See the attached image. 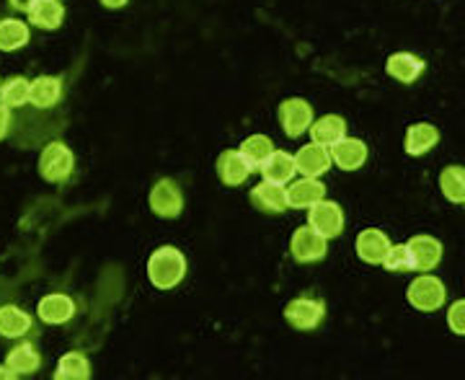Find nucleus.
<instances>
[{"label": "nucleus", "mask_w": 465, "mask_h": 380, "mask_svg": "<svg viewBox=\"0 0 465 380\" xmlns=\"http://www.w3.org/2000/svg\"><path fill=\"white\" fill-rule=\"evenodd\" d=\"M148 280L158 290H173L186 277V256L182 248L158 246L148 256Z\"/></svg>", "instance_id": "obj_1"}, {"label": "nucleus", "mask_w": 465, "mask_h": 380, "mask_svg": "<svg viewBox=\"0 0 465 380\" xmlns=\"http://www.w3.org/2000/svg\"><path fill=\"white\" fill-rule=\"evenodd\" d=\"M39 176L47 184H65L75 171V153L63 140H52L39 153Z\"/></svg>", "instance_id": "obj_2"}, {"label": "nucleus", "mask_w": 465, "mask_h": 380, "mask_svg": "<svg viewBox=\"0 0 465 380\" xmlns=\"http://www.w3.org/2000/svg\"><path fill=\"white\" fill-rule=\"evenodd\" d=\"M406 300L421 314H434L440 308H445L448 300V287L440 277H434L430 272H421L406 290Z\"/></svg>", "instance_id": "obj_3"}, {"label": "nucleus", "mask_w": 465, "mask_h": 380, "mask_svg": "<svg viewBox=\"0 0 465 380\" xmlns=\"http://www.w3.org/2000/svg\"><path fill=\"white\" fill-rule=\"evenodd\" d=\"M326 318V303L311 295L292 298L284 305V321L295 331H313L323 324Z\"/></svg>", "instance_id": "obj_4"}, {"label": "nucleus", "mask_w": 465, "mask_h": 380, "mask_svg": "<svg viewBox=\"0 0 465 380\" xmlns=\"http://www.w3.org/2000/svg\"><path fill=\"white\" fill-rule=\"evenodd\" d=\"M150 213L163 220H173L183 213V192L173 179H158L148 195Z\"/></svg>", "instance_id": "obj_5"}, {"label": "nucleus", "mask_w": 465, "mask_h": 380, "mask_svg": "<svg viewBox=\"0 0 465 380\" xmlns=\"http://www.w3.org/2000/svg\"><path fill=\"white\" fill-rule=\"evenodd\" d=\"M290 254H292V259L298 265H316V262H323L326 254H329V238H323L311 225H302L290 238Z\"/></svg>", "instance_id": "obj_6"}, {"label": "nucleus", "mask_w": 465, "mask_h": 380, "mask_svg": "<svg viewBox=\"0 0 465 380\" xmlns=\"http://www.w3.org/2000/svg\"><path fill=\"white\" fill-rule=\"evenodd\" d=\"M308 225L318 231L323 238H339L344 233V210L331 199H321L308 210Z\"/></svg>", "instance_id": "obj_7"}, {"label": "nucleus", "mask_w": 465, "mask_h": 380, "mask_svg": "<svg viewBox=\"0 0 465 380\" xmlns=\"http://www.w3.org/2000/svg\"><path fill=\"white\" fill-rule=\"evenodd\" d=\"M277 116H280V125H282L284 135L292 137V140H298L300 135L308 133L311 125H313V106L305 99L292 96V99H284L280 104Z\"/></svg>", "instance_id": "obj_8"}, {"label": "nucleus", "mask_w": 465, "mask_h": 380, "mask_svg": "<svg viewBox=\"0 0 465 380\" xmlns=\"http://www.w3.org/2000/svg\"><path fill=\"white\" fill-rule=\"evenodd\" d=\"M406 246H409L411 262H414V272H419V275L437 269L440 262H442V254H445L442 241L434 238V235H427V233H419L414 238H409Z\"/></svg>", "instance_id": "obj_9"}, {"label": "nucleus", "mask_w": 465, "mask_h": 380, "mask_svg": "<svg viewBox=\"0 0 465 380\" xmlns=\"http://www.w3.org/2000/svg\"><path fill=\"white\" fill-rule=\"evenodd\" d=\"M251 205L259 210V213H266V215H282L290 210V202H287V186L284 184L274 182H262L256 184L249 192Z\"/></svg>", "instance_id": "obj_10"}, {"label": "nucleus", "mask_w": 465, "mask_h": 380, "mask_svg": "<svg viewBox=\"0 0 465 380\" xmlns=\"http://www.w3.org/2000/svg\"><path fill=\"white\" fill-rule=\"evenodd\" d=\"M217 176H220V182L225 184V186H241V184L249 182V176L256 171L253 165L246 161V155L241 153V150H223L220 155H217Z\"/></svg>", "instance_id": "obj_11"}, {"label": "nucleus", "mask_w": 465, "mask_h": 380, "mask_svg": "<svg viewBox=\"0 0 465 380\" xmlns=\"http://www.w3.org/2000/svg\"><path fill=\"white\" fill-rule=\"evenodd\" d=\"M75 311H78L75 300L65 293H50L36 303V315L47 326H63L67 321H73Z\"/></svg>", "instance_id": "obj_12"}, {"label": "nucleus", "mask_w": 465, "mask_h": 380, "mask_svg": "<svg viewBox=\"0 0 465 380\" xmlns=\"http://www.w3.org/2000/svg\"><path fill=\"white\" fill-rule=\"evenodd\" d=\"M391 238H388V233H382L381 228H367L357 235V241H354V251H357V256L365 262V265L372 266H382L385 262V256H388V251H391Z\"/></svg>", "instance_id": "obj_13"}, {"label": "nucleus", "mask_w": 465, "mask_h": 380, "mask_svg": "<svg viewBox=\"0 0 465 380\" xmlns=\"http://www.w3.org/2000/svg\"><path fill=\"white\" fill-rule=\"evenodd\" d=\"M295 164H298L300 176H316V179H321L333 165L331 148H326V145L311 140L308 145H302L295 153Z\"/></svg>", "instance_id": "obj_14"}, {"label": "nucleus", "mask_w": 465, "mask_h": 380, "mask_svg": "<svg viewBox=\"0 0 465 380\" xmlns=\"http://www.w3.org/2000/svg\"><path fill=\"white\" fill-rule=\"evenodd\" d=\"M323 197H326V186L316 176H300V179H292L287 186L290 210H311Z\"/></svg>", "instance_id": "obj_15"}, {"label": "nucleus", "mask_w": 465, "mask_h": 380, "mask_svg": "<svg viewBox=\"0 0 465 380\" xmlns=\"http://www.w3.org/2000/svg\"><path fill=\"white\" fill-rule=\"evenodd\" d=\"M424 70H427V63L414 52H393L385 63V73L403 85H411V83L419 81L424 75Z\"/></svg>", "instance_id": "obj_16"}, {"label": "nucleus", "mask_w": 465, "mask_h": 380, "mask_svg": "<svg viewBox=\"0 0 465 380\" xmlns=\"http://www.w3.org/2000/svg\"><path fill=\"white\" fill-rule=\"evenodd\" d=\"M367 145L360 137H341L339 143L331 145L333 165H339L341 171H357L367 161Z\"/></svg>", "instance_id": "obj_17"}, {"label": "nucleus", "mask_w": 465, "mask_h": 380, "mask_svg": "<svg viewBox=\"0 0 465 380\" xmlns=\"http://www.w3.org/2000/svg\"><path fill=\"white\" fill-rule=\"evenodd\" d=\"M65 83L60 75H36L32 81V99L29 104L36 109H52L63 101Z\"/></svg>", "instance_id": "obj_18"}, {"label": "nucleus", "mask_w": 465, "mask_h": 380, "mask_svg": "<svg viewBox=\"0 0 465 380\" xmlns=\"http://www.w3.org/2000/svg\"><path fill=\"white\" fill-rule=\"evenodd\" d=\"M259 171H262V176H264L266 182L290 184L295 179V174H298V164H295V155L292 153L274 150L264 164L259 165Z\"/></svg>", "instance_id": "obj_19"}, {"label": "nucleus", "mask_w": 465, "mask_h": 380, "mask_svg": "<svg viewBox=\"0 0 465 380\" xmlns=\"http://www.w3.org/2000/svg\"><path fill=\"white\" fill-rule=\"evenodd\" d=\"M440 143V130L430 125V122H419V125H411L406 130V140H403V148L411 158H421L427 155L430 150L437 148Z\"/></svg>", "instance_id": "obj_20"}, {"label": "nucleus", "mask_w": 465, "mask_h": 380, "mask_svg": "<svg viewBox=\"0 0 465 380\" xmlns=\"http://www.w3.org/2000/svg\"><path fill=\"white\" fill-rule=\"evenodd\" d=\"M26 16H29V24H32L34 29L54 32L65 21V5L60 0H36V5Z\"/></svg>", "instance_id": "obj_21"}, {"label": "nucleus", "mask_w": 465, "mask_h": 380, "mask_svg": "<svg viewBox=\"0 0 465 380\" xmlns=\"http://www.w3.org/2000/svg\"><path fill=\"white\" fill-rule=\"evenodd\" d=\"M32 329V314H26L18 305H0V336L3 339H24Z\"/></svg>", "instance_id": "obj_22"}, {"label": "nucleus", "mask_w": 465, "mask_h": 380, "mask_svg": "<svg viewBox=\"0 0 465 380\" xmlns=\"http://www.w3.org/2000/svg\"><path fill=\"white\" fill-rule=\"evenodd\" d=\"M32 42V24L21 18H0V52H18Z\"/></svg>", "instance_id": "obj_23"}, {"label": "nucleus", "mask_w": 465, "mask_h": 380, "mask_svg": "<svg viewBox=\"0 0 465 380\" xmlns=\"http://www.w3.org/2000/svg\"><path fill=\"white\" fill-rule=\"evenodd\" d=\"M5 365L16 373V378H29L42 367V355L32 342H21L5 355Z\"/></svg>", "instance_id": "obj_24"}, {"label": "nucleus", "mask_w": 465, "mask_h": 380, "mask_svg": "<svg viewBox=\"0 0 465 380\" xmlns=\"http://www.w3.org/2000/svg\"><path fill=\"white\" fill-rule=\"evenodd\" d=\"M308 133H311L313 143H321V145L331 148L333 143L347 137V119L339 115H323L321 119H313Z\"/></svg>", "instance_id": "obj_25"}, {"label": "nucleus", "mask_w": 465, "mask_h": 380, "mask_svg": "<svg viewBox=\"0 0 465 380\" xmlns=\"http://www.w3.org/2000/svg\"><path fill=\"white\" fill-rule=\"evenodd\" d=\"M32 99V81L24 75H8L0 83V104H5L8 109H21Z\"/></svg>", "instance_id": "obj_26"}, {"label": "nucleus", "mask_w": 465, "mask_h": 380, "mask_svg": "<svg viewBox=\"0 0 465 380\" xmlns=\"http://www.w3.org/2000/svg\"><path fill=\"white\" fill-rule=\"evenodd\" d=\"M54 380H88L91 378V363L85 357L84 352H65L60 360H57V367L52 373Z\"/></svg>", "instance_id": "obj_27"}, {"label": "nucleus", "mask_w": 465, "mask_h": 380, "mask_svg": "<svg viewBox=\"0 0 465 380\" xmlns=\"http://www.w3.org/2000/svg\"><path fill=\"white\" fill-rule=\"evenodd\" d=\"M440 192L452 205H465V168L463 165H448L440 174Z\"/></svg>", "instance_id": "obj_28"}, {"label": "nucleus", "mask_w": 465, "mask_h": 380, "mask_svg": "<svg viewBox=\"0 0 465 380\" xmlns=\"http://www.w3.org/2000/svg\"><path fill=\"white\" fill-rule=\"evenodd\" d=\"M238 150H241V153L246 155V161L259 171V165L264 164L266 158L274 153V143H272L269 135H249V137L241 143V148Z\"/></svg>", "instance_id": "obj_29"}, {"label": "nucleus", "mask_w": 465, "mask_h": 380, "mask_svg": "<svg viewBox=\"0 0 465 380\" xmlns=\"http://www.w3.org/2000/svg\"><path fill=\"white\" fill-rule=\"evenodd\" d=\"M382 266L393 275H401V272H414V262H411V254H409V246L406 244H393Z\"/></svg>", "instance_id": "obj_30"}, {"label": "nucleus", "mask_w": 465, "mask_h": 380, "mask_svg": "<svg viewBox=\"0 0 465 380\" xmlns=\"http://www.w3.org/2000/svg\"><path fill=\"white\" fill-rule=\"evenodd\" d=\"M448 326L452 334L465 336V298L455 300L448 308Z\"/></svg>", "instance_id": "obj_31"}, {"label": "nucleus", "mask_w": 465, "mask_h": 380, "mask_svg": "<svg viewBox=\"0 0 465 380\" xmlns=\"http://www.w3.org/2000/svg\"><path fill=\"white\" fill-rule=\"evenodd\" d=\"M11 125H14V116H11V109L5 104H0V143L8 137L11 133Z\"/></svg>", "instance_id": "obj_32"}, {"label": "nucleus", "mask_w": 465, "mask_h": 380, "mask_svg": "<svg viewBox=\"0 0 465 380\" xmlns=\"http://www.w3.org/2000/svg\"><path fill=\"white\" fill-rule=\"evenodd\" d=\"M8 5L18 11V14H29L34 5H36V0H8Z\"/></svg>", "instance_id": "obj_33"}, {"label": "nucleus", "mask_w": 465, "mask_h": 380, "mask_svg": "<svg viewBox=\"0 0 465 380\" xmlns=\"http://www.w3.org/2000/svg\"><path fill=\"white\" fill-rule=\"evenodd\" d=\"M99 3L104 8H109V11H119V8H124L130 0H99Z\"/></svg>", "instance_id": "obj_34"}, {"label": "nucleus", "mask_w": 465, "mask_h": 380, "mask_svg": "<svg viewBox=\"0 0 465 380\" xmlns=\"http://www.w3.org/2000/svg\"><path fill=\"white\" fill-rule=\"evenodd\" d=\"M0 380H16V373H14L5 363L0 365Z\"/></svg>", "instance_id": "obj_35"}]
</instances>
